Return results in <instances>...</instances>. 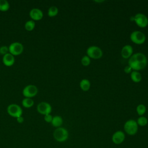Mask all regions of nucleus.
<instances>
[{
	"instance_id": "423d86ee",
	"label": "nucleus",
	"mask_w": 148,
	"mask_h": 148,
	"mask_svg": "<svg viewBox=\"0 0 148 148\" xmlns=\"http://www.w3.org/2000/svg\"><path fill=\"white\" fill-rule=\"evenodd\" d=\"M132 18L135 24L140 28H145L148 25V18L145 14L143 13H136L134 16L132 17Z\"/></svg>"
},
{
	"instance_id": "a878e982",
	"label": "nucleus",
	"mask_w": 148,
	"mask_h": 148,
	"mask_svg": "<svg viewBox=\"0 0 148 148\" xmlns=\"http://www.w3.org/2000/svg\"><path fill=\"white\" fill-rule=\"evenodd\" d=\"M53 119V116L50 114H47L44 116V120L47 123H50L51 122Z\"/></svg>"
},
{
	"instance_id": "b1692460",
	"label": "nucleus",
	"mask_w": 148,
	"mask_h": 148,
	"mask_svg": "<svg viewBox=\"0 0 148 148\" xmlns=\"http://www.w3.org/2000/svg\"><path fill=\"white\" fill-rule=\"evenodd\" d=\"M91 63V58L87 56V55H85L82 57L81 59V64L84 66H88Z\"/></svg>"
},
{
	"instance_id": "20e7f679",
	"label": "nucleus",
	"mask_w": 148,
	"mask_h": 148,
	"mask_svg": "<svg viewBox=\"0 0 148 148\" xmlns=\"http://www.w3.org/2000/svg\"><path fill=\"white\" fill-rule=\"evenodd\" d=\"M87 56L90 58L98 60L101 58L103 56L102 49L97 46H90L86 50Z\"/></svg>"
},
{
	"instance_id": "4be33fe9",
	"label": "nucleus",
	"mask_w": 148,
	"mask_h": 148,
	"mask_svg": "<svg viewBox=\"0 0 148 148\" xmlns=\"http://www.w3.org/2000/svg\"><path fill=\"white\" fill-rule=\"evenodd\" d=\"M10 5L6 0H0V11L6 12L9 9Z\"/></svg>"
},
{
	"instance_id": "0eeeda50",
	"label": "nucleus",
	"mask_w": 148,
	"mask_h": 148,
	"mask_svg": "<svg viewBox=\"0 0 148 148\" xmlns=\"http://www.w3.org/2000/svg\"><path fill=\"white\" fill-rule=\"evenodd\" d=\"M8 113L12 117L17 118L22 116L23 110L17 104H10L7 108Z\"/></svg>"
},
{
	"instance_id": "cd10ccee",
	"label": "nucleus",
	"mask_w": 148,
	"mask_h": 148,
	"mask_svg": "<svg viewBox=\"0 0 148 148\" xmlns=\"http://www.w3.org/2000/svg\"><path fill=\"white\" fill-rule=\"evenodd\" d=\"M16 119H17V121L18 123H23V121H24V118H23V117L21 116H20V117H17V118H16Z\"/></svg>"
},
{
	"instance_id": "f8f14e48",
	"label": "nucleus",
	"mask_w": 148,
	"mask_h": 148,
	"mask_svg": "<svg viewBox=\"0 0 148 148\" xmlns=\"http://www.w3.org/2000/svg\"><path fill=\"white\" fill-rule=\"evenodd\" d=\"M133 47L130 45H124L121 50V56L124 59H129L133 54Z\"/></svg>"
},
{
	"instance_id": "412c9836",
	"label": "nucleus",
	"mask_w": 148,
	"mask_h": 148,
	"mask_svg": "<svg viewBox=\"0 0 148 148\" xmlns=\"http://www.w3.org/2000/svg\"><path fill=\"white\" fill-rule=\"evenodd\" d=\"M136 121L138 126H140V127L146 126L148 123V120H147V117H146L145 116H139L137 119Z\"/></svg>"
},
{
	"instance_id": "7ed1b4c3",
	"label": "nucleus",
	"mask_w": 148,
	"mask_h": 148,
	"mask_svg": "<svg viewBox=\"0 0 148 148\" xmlns=\"http://www.w3.org/2000/svg\"><path fill=\"white\" fill-rule=\"evenodd\" d=\"M124 130L129 135H135L138 130V125L136 120L130 119L126 121L124 124Z\"/></svg>"
},
{
	"instance_id": "393cba45",
	"label": "nucleus",
	"mask_w": 148,
	"mask_h": 148,
	"mask_svg": "<svg viewBox=\"0 0 148 148\" xmlns=\"http://www.w3.org/2000/svg\"><path fill=\"white\" fill-rule=\"evenodd\" d=\"M9 47L6 46H2L0 47V54L4 56L5 54L8 53Z\"/></svg>"
},
{
	"instance_id": "39448f33",
	"label": "nucleus",
	"mask_w": 148,
	"mask_h": 148,
	"mask_svg": "<svg viewBox=\"0 0 148 148\" xmlns=\"http://www.w3.org/2000/svg\"><path fill=\"white\" fill-rule=\"evenodd\" d=\"M130 40L135 44L142 45L146 41V35L140 31H134L132 32L130 36Z\"/></svg>"
},
{
	"instance_id": "2eb2a0df",
	"label": "nucleus",
	"mask_w": 148,
	"mask_h": 148,
	"mask_svg": "<svg viewBox=\"0 0 148 148\" xmlns=\"http://www.w3.org/2000/svg\"><path fill=\"white\" fill-rule=\"evenodd\" d=\"M79 86L81 90H82L83 91H87L90 88L91 83L89 80L87 79H83L80 82Z\"/></svg>"
},
{
	"instance_id": "aec40b11",
	"label": "nucleus",
	"mask_w": 148,
	"mask_h": 148,
	"mask_svg": "<svg viewBox=\"0 0 148 148\" xmlns=\"http://www.w3.org/2000/svg\"><path fill=\"white\" fill-rule=\"evenodd\" d=\"M136 111L137 114L139 116H143L146 112V107L144 104H139L136 108Z\"/></svg>"
},
{
	"instance_id": "c85d7f7f",
	"label": "nucleus",
	"mask_w": 148,
	"mask_h": 148,
	"mask_svg": "<svg viewBox=\"0 0 148 148\" xmlns=\"http://www.w3.org/2000/svg\"><path fill=\"white\" fill-rule=\"evenodd\" d=\"M94 2H99V3H100V2H104V1H95Z\"/></svg>"
},
{
	"instance_id": "f03ea898",
	"label": "nucleus",
	"mask_w": 148,
	"mask_h": 148,
	"mask_svg": "<svg viewBox=\"0 0 148 148\" xmlns=\"http://www.w3.org/2000/svg\"><path fill=\"white\" fill-rule=\"evenodd\" d=\"M53 137L54 139L58 142H65L69 137V132L68 130L64 127H58L53 132Z\"/></svg>"
},
{
	"instance_id": "bb28decb",
	"label": "nucleus",
	"mask_w": 148,
	"mask_h": 148,
	"mask_svg": "<svg viewBox=\"0 0 148 148\" xmlns=\"http://www.w3.org/2000/svg\"><path fill=\"white\" fill-rule=\"evenodd\" d=\"M132 71V68L128 65L127 66H125L124 68V72L127 73V74H130L131 73V72Z\"/></svg>"
},
{
	"instance_id": "ddd939ff",
	"label": "nucleus",
	"mask_w": 148,
	"mask_h": 148,
	"mask_svg": "<svg viewBox=\"0 0 148 148\" xmlns=\"http://www.w3.org/2000/svg\"><path fill=\"white\" fill-rule=\"evenodd\" d=\"M29 16L32 20H40L43 16L42 11L38 8H33L29 12Z\"/></svg>"
},
{
	"instance_id": "dca6fc26",
	"label": "nucleus",
	"mask_w": 148,
	"mask_h": 148,
	"mask_svg": "<svg viewBox=\"0 0 148 148\" xmlns=\"http://www.w3.org/2000/svg\"><path fill=\"white\" fill-rule=\"evenodd\" d=\"M51 123L53 127L58 128V127H60L62 125L63 119H62V117H61L60 116L57 115V116L53 117V119H52Z\"/></svg>"
},
{
	"instance_id": "6ab92c4d",
	"label": "nucleus",
	"mask_w": 148,
	"mask_h": 148,
	"mask_svg": "<svg viewBox=\"0 0 148 148\" xmlns=\"http://www.w3.org/2000/svg\"><path fill=\"white\" fill-rule=\"evenodd\" d=\"M58 13V9L56 6H52L49 8L47 12V14L49 17H52L57 16Z\"/></svg>"
},
{
	"instance_id": "5701e85b",
	"label": "nucleus",
	"mask_w": 148,
	"mask_h": 148,
	"mask_svg": "<svg viewBox=\"0 0 148 148\" xmlns=\"http://www.w3.org/2000/svg\"><path fill=\"white\" fill-rule=\"evenodd\" d=\"M35 27V21L32 20L27 21L25 23V25H24L25 29L28 31H32L34 29Z\"/></svg>"
},
{
	"instance_id": "f257e3e1",
	"label": "nucleus",
	"mask_w": 148,
	"mask_h": 148,
	"mask_svg": "<svg viewBox=\"0 0 148 148\" xmlns=\"http://www.w3.org/2000/svg\"><path fill=\"white\" fill-rule=\"evenodd\" d=\"M128 65L132 71H139L145 69L147 64V59L146 56L142 53L133 54L128 59Z\"/></svg>"
},
{
	"instance_id": "9b49d317",
	"label": "nucleus",
	"mask_w": 148,
	"mask_h": 148,
	"mask_svg": "<svg viewBox=\"0 0 148 148\" xmlns=\"http://www.w3.org/2000/svg\"><path fill=\"white\" fill-rule=\"evenodd\" d=\"M125 138V135L124 132L121 130L116 131L112 136V141L116 145H120L122 143Z\"/></svg>"
},
{
	"instance_id": "6e6552de",
	"label": "nucleus",
	"mask_w": 148,
	"mask_h": 148,
	"mask_svg": "<svg viewBox=\"0 0 148 148\" xmlns=\"http://www.w3.org/2000/svg\"><path fill=\"white\" fill-rule=\"evenodd\" d=\"M24 50L23 45L20 42L12 43L9 46V51L13 56H18L23 53Z\"/></svg>"
},
{
	"instance_id": "4468645a",
	"label": "nucleus",
	"mask_w": 148,
	"mask_h": 148,
	"mask_svg": "<svg viewBox=\"0 0 148 148\" xmlns=\"http://www.w3.org/2000/svg\"><path fill=\"white\" fill-rule=\"evenodd\" d=\"M14 57L10 53H8L4 56H3L2 57V62L3 64L6 66H12L14 63Z\"/></svg>"
},
{
	"instance_id": "a211bd4d",
	"label": "nucleus",
	"mask_w": 148,
	"mask_h": 148,
	"mask_svg": "<svg viewBox=\"0 0 148 148\" xmlns=\"http://www.w3.org/2000/svg\"><path fill=\"white\" fill-rule=\"evenodd\" d=\"M34 104V100L31 98H25L22 101V105L26 108H29L32 107Z\"/></svg>"
},
{
	"instance_id": "f3484780",
	"label": "nucleus",
	"mask_w": 148,
	"mask_h": 148,
	"mask_svg": "<svg viewBox=\"0 0 148 148\" xmlns=\"http://www.w3.org/2000/svg\"><path fill=\"white\" fill-rule=\"evenodd\" d=\"M130 77L132 81L135 83H139L142 80V75L139 71H132L130 73Z\"/></svg>"
},
{
	"instance_id": "c756f323",
	"label": "nucleus",
	"mask_w": 148,
	"mask_h": 148,
	"mask_svg": "<svg viewBox=\"0 0 148 148\" xmlns=\"http://www.w3.org/2000/svg\"><path fill=\"white\" fill-rule=\"evenodd\" d=\"M147 71H148V69H147Z\"/></svg>"
},
{
	"instance_id": "1a4fd4ad",
	"label": "nucleus",
	"mask_w": 148,
	"mask_h": 148,
	"mask_svg": "<svg viewBox=\"0 0 148 148\" xmlns=\"http://www.w3.org/2000/svg\"><path fill=\"white\" fill-rule=\"evenodd\" d=\"M38 92V88L33 84H29L25 86L23 90V94L25 98H32L35 96Z\"/></svg>"
},
{
	"instance_id": "9d476101",
	"label": "nucleus",
	"mask_w": 148,
	"mask_h": 148,
	"mask_svg": "<svg viewBox=\"0 0 148 148\" xmlns=\"http://www.w3.org/2000/svg\"><path fill=\"white\" fill-rule=\"evenodd\" d=\"M51 109V105L46 102H41L37 106V111L44 116L47 114H50Z\"/></svg>"
}]
</instances>
